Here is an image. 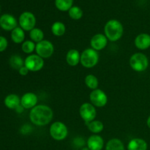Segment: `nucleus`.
<instances>
[{
    "label": "nucleus",
    "mask_w": 150,
    "mask_h": 150,
    "mask_svg": "<svg viewBox=\"0 0 150 150\" xmlns=\"http://www.w3.org/2000/svg\"><path fill=\"white\" fill-rule=\"evenodd\" d=\"M11 39L15 43H23L25 39V32L23 29L17 26L11 32Z\"/></svg>",
    "instance_id": "19"
},
{
    "label": "nucleus",
    "mask_w": 150,
    "mask_h": 150,
    "mask_svg": "<svg viewBox=\"0 0 150 150\" xmlns=\"http://www.w3.org/2000/svg\"><path fill=\"white\" fill-rule=\"evenodd\" d=\"M107 38L103 34H96L90 40L91 48L95 51H101L106 47L108 44Z\"/></svg>",
    "instance_id": "11"
},
{
    "label": "nucleus",
    "mask_w": 150,
    "mask_h": 150,
    "mask_svg": "<svg viewBox=\"0 0 150 150\" xmlns=\"http://www.w3.org/2000/svg\"><path fill=\"white\" fill-rule=\"evenodd\" d=\"M18 72H19V74H20L21 76H26V75H27L28 73H29V70H28L27 67H26V66L24 65V66H23V67H21V68L19 69Z\"/></svg>",
    "instance_id": "30"
},
{
    "label": "nucleus",
    "mask_w": 150,
    "mask_h": 150,
    "mask_svg": "<svg viewBox=\"0 0 150 150\" xmlns=\"http://www.w3.org/2000/svg\"><path fill=\"white\" fill-rule=\"evenodd\" d=\"M87 127L89 131L92 132V133H95V134H98V133H101L103 130L104 125L101 121L94 120V121L88 123Z\"/></svg>",
    "instance_id": "22"
},
{
    "label": "nucleus",
    "mask_w": 150,
    "mask_h": 150,
    "mask_svg": "<svg viewBox=\"0 0 150 150\" xmlns=\"http://www.w3.org/2000/svg\"><path fill=\"white\" fill-rule=\"evenodd\" d=\"M20 27L24 31L30 32L31 30L35 28L36 25V18L35 15L29 11L23 12L21 14L18 19Z\"/></svg>",
    "instance_id": "9"
},
{
    "label": "nucleus",
    "mask_w": 150,
    "mask_h": 150,
    "mask_svg": "<svg viewBox=\"0 0 150 150\" xmlns=\"http://www.w3.org/2000/svg\"><path fill=\"white\" fill-rule=\"evenodd\" d=\"M135 45L139 50H146L150 47V35L147 33H141L136 36Z\"/></svg>",
    "instance_id": "14"
},
{
    "label": "nucleus",
    "mask_w": 150,
    "mask_h": 150,
    "mask_svg": "<svg viewBox=\"0 0 150 150\" xmlns=\"http://www.w3.org/2000/svg\"><path fill=\"white\" fill-rule=\"evenodd\" d=\"M99 62V54L93 48L85 49L81 54V64L86 68H92L96 66Z\"/></svg>",
    "instance_id": "3"
},
{
    "label": "nucleus",
    "mask_w": 150,
    "mask_h": 150,
    "mask_svg": "<svg viewBox=\"0 0 150 150\" xmlns=\"http://www.w3.org/2000/svg\"><path fill=\"white\" fill-rule=\"evenodd\" d=\"M68 15L73 20H79L83 16V10L78 6H73L68 10Z\"/></svg>",
    "instance_id": "27"
},
{
    "label": "nucleus",
    "mask_w": 150,
    "mask_h": 150,
    "mask_svg": "<svg viewBox=\"0 0 150 150\" xmlns=\"http://www.w3.org/2000/svg\"><path fill=\"white\" fill-rule=\"evenodd\" d=\"M17 20L10 14H4L0 17V26L5 31H13L17 27Z\"/></svg>",
    "instance_id": "12"
},
{
    "label": "nucleus",
    "mask_w": 150,
    "mask_h": 150,
    "mask_svg": "<svg viewBox=\"0 0 150 150\" xmlns=\"http://www.w3.org/2000/svg\"><path fill=\"white\" fill-rule=\"evenodd\" d=\"M146 125H147L148 127H149V128H150V116H149V117H148L147 120H146Z\"/></svg>",
    "instance_id": "32"
},
{
    "label": "nucleus",
    "mask_w": 150,
    "mask_h": 150,
    "mask_svg": "<svg viewBox=\"0 0 150 150\" xmlns=\"http://www.w3.org/2000/svg\"><path fill=\"white\" fill-rule=\"evenodd\" d=\"M54 112L51 107L46 105H37L29 112L31 122L37 126H45L53 120Z\"/></svg>",
    "instance_id": "1"
},
{
    "label": "nucleus",
    "mask_w": 150,
    "mask_h": 150,
    "mask_svg": "<svg viewBox=\"0 0 150 150\" xmlns=\"http://www.w3.org/2000/svg\"><path fill=\"white\" fill-rule=\"evenodd\" d=\"M81 150H90V149H89L88 147H84V148H83Z\"/></svg>",
    "instance_id": "33"
},
{
    "label": "nucleus",
    "mask_w": 150,
    "mask_h": 150,
    "mask_svg": "<svg viewBox=\"0 0 150 150\" xmlns=\"http://www.w3.org/2000/svg\"><path fill=\"white\" fill-rule=\"evenodd\" d=\"M23 109H24V108H23V106H22L21 105H20L17 108H16V111L17 113H21V112H23Z\"/></svg>",
    "instance_id": "31"
},
{
    "label": "nucleus",
    "mask_w": 150,
    "mask_h": 150,
    "mask_svg": "<svg viewBox=\"0 0 150 150\" xmlns=\"http://www.w3.org/2000/svg\"><path fill=\"white\" fill-rule=\"evenodd\" d=\"M38 96L33 92H26L21 98V105L25 109H32L38 103Z\"/></svg>",
    "instance_id": "13"
},
{
    "label": "nucleus",
    "mask_w": 150,
    "mask_h": 150,
    "mask_svg": "<svg viewBox=\"0 0 150 150\" xmlns=\"http://www.w3.org/2000/svg\"><path fill=\"white\" fill-rule=\"evenodd\" d=\"M36 48V44L32 40H25L21 45V49L23 52L27 54H32V52Z\"/></svg>",
    "instance_id": "28"
},
{
    "label": "nucleus",
    "mask_w": 150,
    "mask_h": 150,
    "mask_svg": "<svg viewBox=\"0 0 150 150\" xmlns=\"http://www.w3.org/2000/svg\"><path fill=\"white\" fill-rule=\"evenodd\" d=\"M103 146V139L99 135H92L88 139L87 147L90 150H102Z\"/></svg>",
    "instance_id": "15"
},
{
    "label": "nucleus",
    "mask_w": 150,
    "mask_h": 150,
    "mask_svg": "<svg viewBox=\"0 0 150 150\" xmlns=\"http://www.w3.org/2000/svg\"><path fill=\"white\" fill-rule=\"evenodd\" d=\"M89 100L94 106L102 108L108 103V96L102 89H97L91 92L89 95Z\"/></svg>",
    "instance_id": "10"
},
{
    "label": "nucleus",
    "mask_w": 150,
    "mask_h": 150,
    "mask_svg": "<svg viewBox=\"0 0 150 150\" xmlns=\"http://www.w3.org/2000/svg\"><path fill=\"white\" fill-rule=\"evenodd\" d=\"M73 0H55V6L60 11H68L73 7Z\"/></svg>",
    "instance_id": "25"
},
{
    "label": "nucleus",
    "mask_w": 150,
    "mask_h": 150,
    "mask_svg": "<svg viewBox=\"0 0 150 150\" xmlns=\"http://www.w3.org/2000/svg\"><path fill=\"white\" fill-rule=\"evenodd\" d=\"M84 82L86 86L88 88L92 89V90H95V89H98V85H99V81H98V78L92 74L87 75L85 77Z\"/></svg>",
    "instance_id": "24"
},
{
    "label": "nucleus",
    "mask_w": 150,
    "mask_h": 150,
    "mask_svg": "<svg viewBox=\"0 0 150 150\" xmlns=\"http://www.w3.org/2000/svg\"><path fill=\"white\" fill-rule=\"evenodd\" d=\"M147 147L146 141L139 138L131 139L127 144L128 150H147Z\"/></svg>",
    "instance_id": "17"
},
{
    "label": "nucleus",
    "mask_w": 150,
    "mask_h": 150,
    "mask_svg": "<svg viewBox=\"0 0 150 150\" xmlns=\"http://www.w3.org/2000/svg\"><path fill=\"white\" fill-rule=\"evenodd\" d=\"M66 61L70 66L75 67L81 62V54L78 50L70 49L66 55Z\"/></svg>",
    "instance_id": "16"
},
{
    "label": "nucleus",
    "mask_w": 150,
    "mask_h": 150,
    "mask_svg": "<svg viewBox=\"0 0 150 150\" xmlns=\"http://www.w3.org/2000/svg\"><path fill=\"white\" fill-rule=\"evenodd\" d=\"M49 133L54 140L62 141L67 138L68 135V129L62 122H55L52 123L50 127Z\"/></svg>",
    "instance_id": "5"
},
{
    "label": "nucleus",
    "mask_w": 150,
    "mask_h": 150,
    "mask_svg": "<svg viewBox=\"0 0 150 150\" xmlns=\"http://www.w3.org/2000/svg\"><path fill=\"white\" fill-rule=\"evenodd\" d=\"M129 63L134 71L144 72L149 66V59L145 54L142 53H136L131 56Z\"/></svg>",
    "instance_id": "4"
},
{
    "label": "nucleus",
    "mask_w": 150,
    "mask_h": 150,
    "mask_svg": "<svg viewBox=\"0 0 150 150\" xmlns=\"http://www.w3.org/2000/svg\"><path fill=\"white\" fill-rule=\"evenodd\" d=\"M36 54L42 59L50 58L54 52V46L52 42L47 40H43L36 44Z\"/></svg>",
    "instance_id": "7"
},
{
    "label": "nucleus",
    "mask_w": 150,
    "mask_h": 150,
    "mask_svg": "<svg viewBox=\"0 0 150 150\" xmlns=\"http://www.w3.org/2000/svg\"><path fill=\"white\" fill-rule=\"evenodd\" d=\"M4 103L7 108L16 110L21 105V98L16 94H10L4 98Z\"/></svg>",
    "instance_id": "18"
},
{
    "label": "nucleus",
    "mask_w": 150,
    "mask_h": 150,
    "mask_svg": "<svg viewBox=\"0 0 150 150\" xmlns=\"http://www.w3.org/2000/svg\"><path fill=\"white\" fill-rule=\"evenodd\" d=\"M9 63H10V65L11 66L12 68L15 69V70H19L21 67L24 66V61H23L21 56L17 55V54L13 55L10 57V60H9Z\"/></svg>",
    "instance_id": "26"
},
{
    "label": "nucleus",
    "mask_w": 150,
    "mask_h": 150,
    "mask_svg": "<svg viewBox=\"0 0 150 150\" xmlns=\"http://www.w3.org/2000/svg\"><path fill=\"white\" fill-rule=\"evenodd\" d=\"M8 45L7 40L4 37L0 36V52L5 51Z\"/></svg>",
    "instance_id": "29"
},
{
    "label": "nucleus",
    "mask_w": 150,
    "mask_h": 150,
    "mask_svg": "<svg viewBox=\"0 0 150 150\" xmlns=\"http://www.w3.org/2000/svg\"><path fill=\"white\" fill-rule=\"evenodd\" d=\"M105 150H125L122 142L119 139H112L108 141L105 146Z\"/></svg>",
    "instance_id": "21"
},
{
    "label": "nucleus",
    "mask_w": 150,
    "mask_h": 150,
    "mask_svg": "<svg viewBox=\"0 0 150 150\" xmlns=\"http://www.w3.org/2000/svg\"><path fill=\"white\" fill-rule=\"evenodd\" d=\"M29 37H30L31 40L33 41L34 42L38 43L44 40V33L42 30H41L39 28H34L32 30L29 32Z\"/></svg>",
    "instance_id": "23"
},
{
    "label": "nucleus",
    "mask_w": 150,
    "mask_h": 150,
    "mask_svg": "<svg viewBox=\"0 0 150 150\" xmlns=\"http://www.w3.org/2000/svg\"><path fill=\"white\" fill-rule=\"evenodd\" d=\"M51 32L54 36L61 37L64 35L66 32V26L64 23L61 21H56L51 26Z\"/></svg>",
    "instance_id": "20"
},
{
    "label": "nucleus",
    "mask_w": 150,
    "mask_h": 150,
    "mask_svg": "<svg viewBox=\"0 0 150 150\" xmlns=\"http://www.w3.org/2000/svg\"><path fill=\"white\" fill-rule=\"evenodd\" d=\"M79 114L82 120L87 125L88 123L95 120L97 116L96 108L91 103H84L80 106Z\"/></svg>",
    "instance_id": "6"
},
{
    "label": "nucleus",
    "mask_w": 150,
    "mask_h": 150,
    "mask_svg": "<svg viewBox=\"0 0 150 150\" xmlns=\"http://www.w3.org/2000/svg\"><path fill=\"white\" fill-rule=\"evenodd\" d=\"M104 33L108 40L111 42L119 40L121 39L124 33L122 23L116 19L109 20L104 26Z\"/></svg>",
    "instance_id": "2"
},
{
    "label": "nucleus",
    "mask_w": 150,
    "mask_h": 150,
    "mask_svg": "<svg viewBox=\"0 0 150 150\" xmlns=\"http://www.w3.org/2000/svg\"><path fill=\"white\" fill-rule=\"evenodd\" d=\"M24 65L31 72H38L44 67V59L38 54H30L24 60Z\"/></svg>",
    "instance_id": "8"
}]
</instances>
